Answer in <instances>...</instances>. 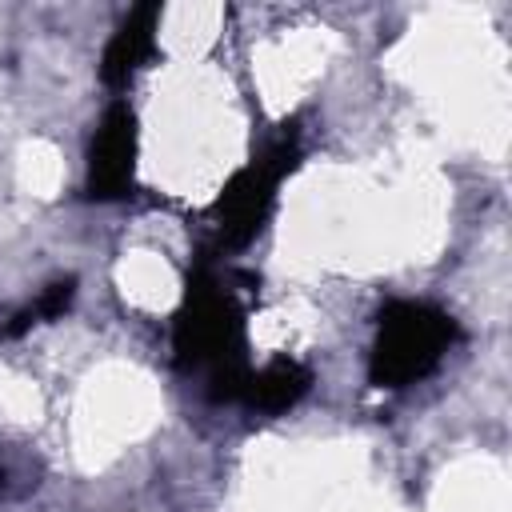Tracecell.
<instances>
[{"label": "cell", "mask_w": 512, "mask_h": 512, "mask_svg": "<svg viewBox=\"0 0 512 512\" xmlns=\"http://www.w3.org/2000/svg\"><path fill=\"white\" fill-rule=\"evenodd\" d=\"M176 352L196 372H208L216 396H236L248 388L244 372V316L236 296L220 280H196L188 308L176 328Z\"/></svg>", "instance_id": "6da1fadb"}, {"label": "cell", "mask_w": 512, "mask_h": 512, "mask_svg": "<svg viewBox=\"0 0 512 512\" xmlns=\"http://www.w3.org/2000/svg\"><path fill=\"white\" fill-rule=\"evenodd\" d=\"M452 336H456V324L440 308L412 304V300L392 304L380 316V336L372 348V380L388 388H404L420 380L440 364Z\"/></svg>", "instance_id": "7a4b0ae2"}, {"label": "cell", "mask_w": 512, "mask_h": 512, "mask_svg": "<svg viewBox=\"0 0 512 512\" xmlns=\"http://www.w3.org/2000/svg\"><path fill=\"white\" fill-rule=\"evenodd\" d=\"M288 164H292V140H276L268 156L252 160L232 180V188L220 196V228H224L228 240H248L260 228V220H264V212H268V204L276 196V184H280Z\"/></svg>", "instance_id": "3957f363"}, {"label": "cell", "mask_w": 512, "mask_h": 512, "mask_svg": "<svg viewBox=\"0 0 512 512\" xmlns=\"http://www.w3.org/2000/svg\"><path fill=\"white\" fill-rule=\"evenodd\" d=\"M136 156V128L128 104H112L104 124L96 128L92 140V160H88V188L100 200H116L132 188V160Z\"/></svg>", "instance_id": "277c9868"}, {"label": "cell", "mask_w": 512, "mask_h": 512, "mask_svg": "<svg viewBox=\"0 0 512 512\" xmlns=\"http://www.w3.org/2000/svg\"><path fill=\"white\" fill-rule=\"evenodd\" d=\"M156 8H136V12H128V20L116 28V36L108 40V48H104V84H112V88H120V84H128L132 80V72L152 56V48H156Z\"/></svg>", "instance_id": "5b68a950"}, {"label": "cell", "mask_w": 512, "mask_h": 512, "mask_svg": "<svg viewBox=\"0 0 512 512\" xmlns=\"http://www.w3.org/2000/svg\"><path fill=\"white\" fill-rule=\"evenodd\" d=\"M308 388V372L300 368V364H292V360H272L264 372H256V376H248V396H252V404H260V408H288L300 392Z\"/></svg>", "instance_id": "8992f818"}]
</instances>
